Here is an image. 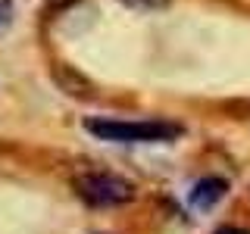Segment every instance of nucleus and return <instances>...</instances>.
Here are the masks:
<instances>
[{"mask_svg":"<svg viewBox=\"0 0 250 234\" xmlns=\"http://www.w3.org/2000/svg\"><path fill=\"white\" fill-rule=\"evenodd\" d=\"M84 128L100 140L113 144H156V140H175L182 128L172 122H116V119H88Z\"/></svg>","mask_w":250,"mask_h":234,"instance_id":"1","label":"nucleus"},{"mask_svg":"<svg viewBox=\"0 0 250 234\" xmlns=\"http://www.w3.org/2000/svg\"><path fill=\"white\" fill-rule=\"evenodd\" d=\"M75 191L91 206H119V203H128L135 197V187L116 175H78Z\"/></svg>","mask_w":250,"mask_h":234,"instance_id":"2","label":"nucleus"},{"mask_svg":"<svg viewBox=\"0 0 250 234\" xmlns=\"http://www.w3.org/2000/svg\"><path fill=\"white\" fill-rule=\"evenodd\" d=\"M225 191H229V184H225L222 178H216V175L200 178V181L194 184V191H191V206L209 209V206H216V203L225 197Z\"/></svg>","mask_w":250,"mask_h":234,"instance_id":"3","label":"nucleus"},{"mask_svg":"<svg viewBox=\"0 0 250 234\" xmlns=\"http://www.w3.org/2000/svg\"><path fill=\"white\" fill-rule=\"evenodd\" d=\"M122 3L131 6V10H147V13H153V10H166L169 0H122Z\"/></svg>","mask_w":250,"mask_h":234,"instance_id":"4","label":"nucleus"},{"mask_svg":"<svg viewBox=\"0 0 250 234\" xmlns=\"http://www.w3.org/2000/svg\"><path fill=\"white\" fill-rule=\"evenodd\" d=\"M10 22H13V3L10 0H0V31L10 28Z\"/></svg>","mask_w":250,"mask_h":234,"instance_id":"5","label":"nucleus"},{"mask_svg":"<svg viewBox=\"0 0 250 234\" xmlns=\"http://www.w3.org/2000/svg\"><path fill=\"white\" fill-rule=\"evenodd\" d=\"M213 234H247V231H241V228H231V225H225V228H219Z\"/></svg>","mask_w":250,"mask_h":234,"instance_id":"6","label":"nucleus"},{"mask_svg":"<svg viewBox=\"0 0 250 234\" xmlns=\"http://www.w3.org/2000/svg\"><path fill=\"white\" fill-rule=\"evenodd\" d=\"M69 3H75V0H50L53 10H60V6H69Z\"/></svg>","mask_w":250,"mask_h":234,"instance_id":"7","label":"nucleus"}]
</instances>
